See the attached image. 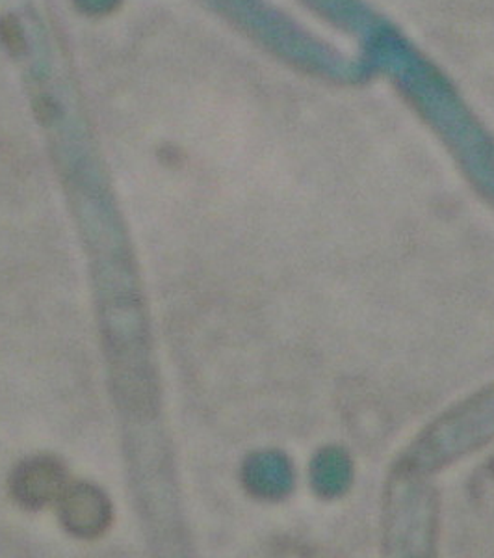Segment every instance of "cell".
Masks as SVG:
<instances>
[{
	"label": "cell",
	"instance_id": "obj_4",
	"mask_svg": "<svg viewBox=\"0 0 494 558\" xmlns=\"http://www.w3.org/2000/svg\"><path fill=\"white\" fill-rule=\"evenodd\" d=\"M2 36H4V41H7L8 47L12 49L13 52L21 51L23 49V34H21L20 28L13 25V21H7L4 25H2Z\"/></svg>",
	"mask_w": 494,
	"mask_h": 558
},
{
	"label": "cell",
	"instance_id": "obj_1",
	"mask_svg": "<svg viewBox=\"0 0 494 558\" xmlns=\"http://www.w3.org/2000/svg\"><path fill=\"white\" fill-rule=\"evenodd\" d=\"M67 484V470L54 457L28 458L10 476L13 499L28 510H39L58 502Z\"/></svg>",
	"mask_w": 494,
	"mask_h": 558
},
{
	"label": "cell",
	"instance_id": "obj_3",
	"mask_svg": "<svg viewBox=\"0 0 494 558\" xmlns=\"http://www.w3.org/2000/svg\"><path fill=\"white\" fill-rule=\"evenodd\" d=\"M76 7L89 15H104L120 7L121 0H75Z\"/></svg>",
	"mask_w": 494,
	"mask_h": 558
},
{
	"label": "cell",
	"instance_id": "obj_2",
	"mask_svg": "<svg viewBox=\"0 0 494 558\" xmlns=\"http://www.w3.org/2000/svg\"><path fill=\"white\" fill-rule=\"evenodd\" d=\"M57 505L65 529L78 538H97L112 523V505L94 484H67Z\"/></svg>",
	"mask_w": 494,
	"mask_h": 558
}]
</instances>
